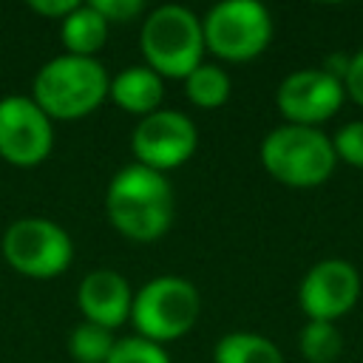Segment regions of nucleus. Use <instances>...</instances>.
Listing matches in <instances>:
<instances>
[{"label":"nucleus","instance_id":"nucleus-1","mask_svg":"<svg viewBox=\"0 0 363 363\" xmlns=\"http://www.w3.org/2000/svg\"><path fill=\"white\" fill-rule=\"evenodd\" d=\"M105 210L111 224L122 235L133 241H153L170 230L176 216V199L164 173L133 162L111 179L105 193Z\"/></svg>","mask_w":363,"mask_h":363},{"label":"nucleus","instance_id":"nucleus-2","mask_svg":"<svg viewBox=\"0 0 363 363\" xmlns=\"http://www.w3.org/2000/svg\"><path fill=\"white\" fill-rule=\"evenodd\" d=\"M111 77L96 57L60 54L34 77V102L48 119H79L108 96Z\"/></svg>","mask_w":363,"mask_h":363},{"label":"nucleus","instance_id":"nucleus-3","mask_svg":"<svg viewBox=\"0 0 363 363\" xmlns=\"http://www.w3.org/2000/svg\"><path fill=\"white\" fill-rule=\"evenodd\" d=\"M261 162L269 176L289 187H318L335 170V147L326 133L306 125H281L261 142Z\"/></svg>","mask_w":363,"mask_h":363},{"label":"nucleus","instance_id":"nucleus-4","mask_svg":"<svg viewBox=\"0 0 363 363\" xmlns=\"http://www.w3.org/2000/svg\"><path fill=\"white\" fill-rule=\"evenodd\" d=\"M142 54L159 77H187L201 65L204 28L201 20L176 3H164L142 23Z\"/></svg>","mask_w":363,"mask_h":363},{"label":"nucleus","instance_id":"nucleus-5","mask_svg":"<svg viewBox=\"0 0 363 363\" xmlns=\"http://www.w3.org/2000/svg\"><path fill=\"white\" fill-rule=\"evenodd\" d=\"M199 312H201V298L187 278L159 275L133 295L130 320L139 337L162 343L182 337L196 323Z\"/></svg>","mask_w":363,"mask_h":363},{"label":"nucleus","instance_id":"nucleus-6","mask_svg":"<svg viewBox=\"0 0 363 363\" xmlns=\"http://www.w3.org/2000/svg\"><path fill=\"white\" fill-rule=\"evenodd\" d=\"M204 45L233 62L258 57L272 37V17L258 0H221L216 3L204 23Z\"/></svg>","mask_w":363,"mask_h":363},{"label":"nucleus","instance_id":"nucleus-7","mask_svg":"<svg viewBox=\"0 0 363 363\" xmlns=\"http://www.w3.org/2000/svg\"><path fill=\"white\" fill-rule=\"evenodd\" d=\"M6 261L28 278H54L74 258L71 235L48 218H17L3 233Z\"/></svg>","mask_w":363,"mask_h":363},{"label":"nucleus","instance_id":"nucleus-8","mask_svg":"<svg viewBox=\"0 0 363 363\" xmlns=\"http://www.w3.org/2000/svg\"><path fill=\"white\" fill-rule=\"evenodd\" d=\"M54 145V128L48 113L31 96L0 99V156L17 167H34L48 159Z\"/></svg>","mask_w":363,"mask_h":363},{"label":"nucleus","instance_id":"nucleus-9","mask_svg":"<svg viewBox=\"0 0 363 363\" xmlns=\"http://www.w3.org/2000/svg\"><path fill=\"white\" fill-rule=\"evenodd\" d=\"M199 145V133L190 116L179 111H153L142 116L130 133L136 162L150 170H173L184 164Z\"/></svg>","mask_w":363,"mask_h":363},{"label":"nucleus","instance_id":"nucleus-10","mask_svg":"<svg viewBox=\"0 0 363 363\" xmlns=\"http://www.w3.org/2000/svg\"><path fill=\"white\" fill-rule=\"evenodd\" d=\"M343 82L326 74L323 68H303L292 71L275 94L278 111L289 119V125L315 128L318 122L329 119L343 102Z\"/></svg>","mask_w":363,"mask_h":363},{"label":"nucleus","instance_id":"nucleus-11","mask_svg":"<svg viewBox=\"0 0 363 363\" xmlns=\"http://www.w3.org/2000/svg\"><path fill=\"white\" fill-rule=\"evenodd\" d=\"M360 295V278L357 269L349 261L326 258L315 264L298 289L301 309L309 315V320H335L346 315Z\"/></svg>","mask_w":363,"mask_h":363},{"label":"nucleus","instance_id":"nucleus-12","mask_svg":"<svg viewBox=\"0 0 363 363\" xmlns=\"http://www.w3.org/2000/svg\"><path fill=\"white\" fill-rule=\"evenodd\" d=\"M77 301H79L85 320L99 323L113 332L119 323L130 318L133 292L116 269H94L79 281Z\"/></svg>","mask_w":363,"mask_h":363},{"label":"nucleus","instance_id":"nucleus-13","mask_svg":"<svg viewBox=\"0 0 363 363\" xmlns=\"http://www.w3.org/2000/svg\"><path fill=\"white\" fill-rule=\"evenodd\" d=\"M108 94L113 96L119 108L147 116L159 108L164 85H162V77L150 65H128L111 79Z\"/></svg>","mask_w":363,"mask_h":363},{"label":"nucleus","instance_id":"nucleus-14","mask_svg":"<svg viewBox=\"0 0 363 363\" xmlns=\"http://www.w3.org/2000/svg\"><path fill=\"white\" fill-rule=\"evenodd\" d=\"M108 26L111 23L91 3H79L68 17L60 20V37H62L68 54L94 57L108 40Z\"/></svg>","mask_w":363,"mask_h":363},{"label":"nucleus","instance_id":"nucleus-15","mask_svg":"<svg viewBox=\"0 0 363 363\" xmlns=\"http://www.w3.org/2000/svg\"><path fill=\"white\" fill-rule=\"evenodd\" d=\"M216 363H284L278 346L255 332H230L213 349Z\"/></svg>","mask_w":363,"mask_h":363},{"label":"nucleus","instance_id":"nucleus-16","mask_svg":"<svg viewBox=\"0 0 363 363\" xmlns=\"http://www.w3.org/2000/svg\"><path fill=\"white\" fill-rule=\"evenodd\" d=\"M184 88L193 105L199 108H218L227 102L230 96V77L221 65L213 62H201L199 68H193L184 77Z\"/></svg>","mask_w":363,"mask_h":363},{"label":"nucleus","instance_id":"nucleus-17","mask_svg":"<svg viewBox=\"0 0 363 363\" xmlns=\"http://www.w3.org/2000/svg\"><path fill=\"white\" fill-rule=\"evenodd\" d=\"M113 343L116 340H113L111 329L82 320L74 326V332L68 337V352L74 354L77 363H105L108 354L113 352Z\"/></svg>","mask_w":363,"mask_h":363},{"label":"nucleus","instance_id":"nucleus-18","mask_svg":"<svg viewBox=\"0 0 363 363\" xmlns=\"http://www.w3.org/2000/svg\"><path fill=\"white\" fill-rule=\"evenodd\" d=\"M298 340H301V354L309 363H335L343 349V337L337 326L329 320H309L301 329Z\"/></svg>","mask_w":363,"mask_h":363},{"label":"nucleus","instance_id":"nucleus-19","mask_svg":"<svg viewBox=\"0 0 363 363\" xmlns=\"http://www.w3.org/2000/svg\"><path fill=\"white\" fill-rule=\"evenodd\" d=\"M105 363H170L167 352L162 349V343H153L147 337H122L113 343V352L108 354Z\"/></svg>","mask_w":363,"mask_h":363},{"label":"nucleus","instance_id":"nucleus-20","mask_svg":"<svg viewBox=\"0 0 363 363\" xmlns=\"http://www.w3.org/2000/svg\"><path fill=\"white\" fill-rule=\"evenodd\" d=\"M335 156L343 159L352 167H363V122H349L343 125L335 139H332Z\"/></svg>","mask_w":363,"mask_h":363},{"label":"nucleus","instance_id":"nucleus-21","mask_svg":"<svg viewBox=\"0 0 363 363\" xmlns=\"http://www.w3.org/2000/svg\"><path fill=\"white\" fill-rule=\"evenodd\" d=\"M91 6L108 20V23H125L130 17H136L145 3L142 0H91Z\"/></svg>","mask_w":363,"mask_h":363},{"label":"nucleus","instance_id":"nucleus-22","mask_svg":"<svg viewBox=\"0 0 363 363\" xmlns=\"http://www.w3.org/2000/svg\"><path fill=\"white\" fill-rule=\"evenodd\" d=\"M343 91L357 102L363 105V48L349 60V71L343 77Z\"/></svg>","mask_w":363,"mask_h":363},{"label":"nucleus","instance_id":"nucleus-23","mask_svg":"<svg viewBox=\"0 0 363 363\" xmlns=\"http://www.w3.org/2000/svg\"><path fill=\"white\" fill-rule=\"evenodd\" d=\"M37 14H45V17H57V20H62V17H68L77 6H79V0H31L28 3Z\"/></svg>","mask_w":363,"mask_h":363}]
</instances>
